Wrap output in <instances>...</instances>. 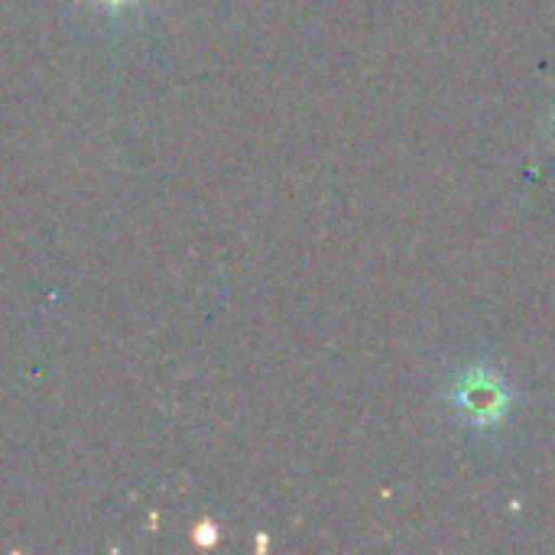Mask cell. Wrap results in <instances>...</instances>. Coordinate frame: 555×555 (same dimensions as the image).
I'll return each mask as SVG.
<instances>
[{"label": "cell", "mask_w": 555, "mask_h": 555, "mask_svg": "<svg viewBox=\"0 0 555 555\" xmlns=\"http://www.w3.org/2000/svg\"><path fill=\"white\" fill-rule=\"evenodd\" d=\"M452 403L459 410V416L475 426V429H494L507 420L514 393L504 384V377H498L494 371L485 367H472L465 371L455 387H452Z\"/></svg>", "instance_id": "obj_1"}, {"label": "cell", "mask_w": 555, "mask_h": 555, "mask_svg": "<svg viewBox=\"0 0 555 555\" xmlns=\"http://www.w3.org/2000/svg\"><path fill=\"white\" fill-rule=\"evenodd\" d=\"M104 3H124V0H104Z\"/></svg>", "instance_id": "obj_2"}]
</instances>
